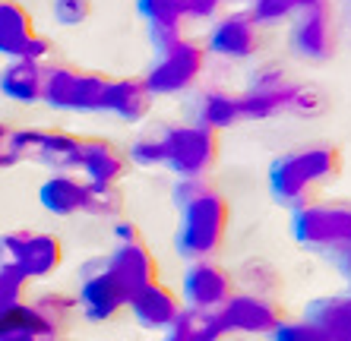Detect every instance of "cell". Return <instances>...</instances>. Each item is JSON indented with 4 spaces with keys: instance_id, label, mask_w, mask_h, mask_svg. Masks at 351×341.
<instances>
[{
    "instance_id": "44dd1931",
    "label": "cell",
    "mask_w": 351,
    "mask_h": 341,
    "mask_svg": "<svg viewBox=\"0 0 351 341\" xmlns=\"http://www.w3.org/2000/svg\"><path fill=\"white\" fill-rule=\"evenodd\" d=\"M304 319L313 323L332 341H351V291L311 301L307 310H304Z\"/></svg>"
},
{
    "instance_id": "7402d4cb",
    "label": "cell",
    "mask_w": 351,
    "mask_h": 341,
    "mask_svg": "<svg viewBox=\"0 0 351 341\" xmlns=\"http://www.w3.org/2000/svg\"><path fill=\"white\" fill-rule=\"evenodd\" d=\"M38 199L45 212L58 215V218H70V215L86 209V184L73 174H54L41 184Z\"/></svg>"
},
{
    "instance_id": "4fadbf2b",
    "label": "cell",
    "mask_w": 351,
    "mask_h": 341,
    "mask_svg": "<svg viewBox=\"0 0 351 341\" xmlns=\"http://www.w3.org/2000/svg\"><path fill=\"white\" fill-rule=\"evenodd\" d=\"M184 303L196 310H219L234 294V275L213 260H196L187 266L180 281Z\"/></svg>"
},
{
    "instance_id": "8d00e7d4",
    "label": "cell",
    "mask_w": 351,
    "mask_h": 341,
    "mask_svg": "<svg viewBox=\"0 0 351 341\" xmlns=\"http://www.w3.org/2000/svg\"><path fill=\"white\" fill-rule=\"evenodd\" d=\"M329 256H332V266L339 268V275H342L345 281H351V244L342 247V250L329 253Z\"/></svg>"
},
{
    "instance_id": "d6986e66",
    "label": "cell",
    "mask_w": 351,
    "mask_h": 341,
    "mask_svg": "<svg viewBox=\"0 0 351 341\" xmlns=\"http://www.w3.org/2000/svg\"><path fill=\"white\" fill-rule=\"evenodd\" d=\"M45 70L48 66L41 60H10L0 70V92H3V98L19 101V105L41 101V95H45Z\"/></svg>"
},
{
    "instance_id": "8992f818",
    "label": "cell",
    "mask_w": 351,
    "mask_h": 341,
    "mask_svg": "<svg viewBox=\"0 0 351 341\" xmlns=\"http://www.w3.org/2000/svg\"><path fill=\"white\" fill-rule=\"evenodd\" d=\"M206 66V45L193 38H178L165 51H156V60L146 73V89L156 95H180L196 86Z\"/></svg>"
},
{
    "instance_id": "e575fe53",
    "label": "cell",
    "mask_w": 351,
    "mask_h": 341,
    "mask_svg": "<svg viewBox=\"0 0 351 341\" xmlns=\"http://www.w3.org/2000/svg\"><path fill=\"white\" fill-rule=\"evenodd\" d=\"M187 3V19H213L225 0H184Z\"/></svg>"
},
{
    "instance_id": "277c9868",
    "label": "cell",
    "mask_w": 351,
    "mask_h": 341,
    "mask_svg": "<svg viewBox=\"0 0 351 341\" xmlns=\"http://www.w3.org/2000/svg\"><path fill=\"white\" fill-rule=\"evenodd\" d=\"M165 146V164L162 168L174 170L180 180L203 177L219 164L221 142L219 133L203 127V123H178L162 130Z\"/></svg>"
},
{
    "instance_id": "5bb4252c",
    "label": "cell",
    "mask_w": 351,
    "mask_h": 341,
    "mask_svg": "<svg viewBox=\"0 0 351 341\" xmlns=\"http://www.w3.org/2000/svg\"><path fill=\"white\" fill-rule=\"evenodd\" d=\"M76 303H80L82 316L89 319V323H105V319L117 316V313L130 303V297H127V291L114 281V275L108 272L105 260H101L98 266H89L82 272Z\"/></svg>"
},
{
    "instance_id": "8fae6325",
    "label": "cell",
    "mask_w": 351,
    "mask_h": 341,
    "mask_svg": "<svg viewBox=\"0 0 351 341\" xmlns=\"http://www.w3.org/2000/svg\"><path fill=\"white\" fill-rule=\"evenodd\" d=\"M80 146H82V136L70 130H54V127L19 130V152H23V158L48 164L58 174H66V170L76 168Z\"/></svg>"
},
{
    "instance_id": "603a6c76",
    "label": "cell",
    "mask_w": 351,
    "mask_h": 341,
    "mask_svg": "<svg viewBox=\"0 0 351 341\" xmlns=\"http://www.w3.org/2000/svg\"><path fill=\"white\" fill-rule=\"evenodd\" d=\"M171 335L180 341H221L228 335V325H225L219 310L184 307L171 325Z\"/></svg>"
},
{
    "instance_id": "f546056e",
    "label": "cell",
    "mask_w": 351,
    "mask_h": 341,
    "mask_svg": "<svg viewBox=\"0 0 351 341\" xmlns=\"http://www.w3.org/2000/svg\"><path fill=\"white\" fill-rule=\"evenodd\" d=\"M32 278L25 275L19 266H0V307L23 303V294Z\"/></svg>"
},
{
    "instance_id": "836d02e7",
    "label": "cell",
    "mask_w": 351,
    "mask_h": 341,
    "mask_svg": "<svg viewBox=\"0 0 351 341\" xmlns=\"http://www.w3.org/2000/svg\"><path fill=\"white\" fill-rule=\"evenodd\" d=\"M16 162H23V152H19V130L0 127V168H13Z\"/></svg>"
},
{
    "instance_id": "1f68e13d",
    "label": "cell",
    "mask_w": 351,
    "mask_h": 341,
    "mask_svg": "<svg viewBox=\"0 0 351 341\" xmlns=\"http://www.w3.org/2000/svg\"><path fill=\"white\" fill-rule=\"evenodd\" d=\"M51 16L58 25H82L92 16V0H51Z\"/></svg>"
},
{
    "instance_id": "7a4b0ae2",
    "label": "cell",
    "mask_w": 351,
    "mask_h": 341,
    "mask_svg": "<svg viewBox=\"0 0 351 341\" xmlns=\"http://www.w3.org/2000/svg\"><path fill=\"white\" fill-rule=\"evenodd\" d=\"M345 170V155L335 142H307L278 155L269 164L272 199L285 209H301L323 199V190L332 187Z\"/></svg>"
},
{
    "instance_id": "d590c367",
    "label": "cell",
    "mask_w": 351,
    "mask_h": 341,
    "mask_svg": "<svg viewBox=\"0 0 351 341\" xmlns=\"http://www.w3.org/2000/svg\"><path fill=\"white\" fill-rule=\"evenodd\" d=\"M114 237H117V244H133V240H143L139 227L133 225V221H127V218H117L114 221Z\"/></svg>"
},
{
    "instance_id": "d6a6232c",
    "label": "cell",
    "mask_w": 351,
    "mask_h": 341,
    "mask_svg": "<svg viewBox=\"0 0 351 341\" xmlns=\"http://www.w3.org/2000/svg\"><path fill=\"white\" fill-rule=\"evenodd\" d=\"M272 341H332V338L323 335L317 325L307 323V319H285V323L272 332Z\"/></svg>"
},
{
    "instance_id": "9a60e30c",
    "label": "cell",
    "mask_w": 351,
    "mask_h": 341,
    "mask_svg": "<svg viewBox=\"0 0 351 341\" xmlns=\"http://www.w3.org/2000/svg\"><path fill=\"white\" fill-rule=\"evenodd\" d=\"M105 268L114 275L127 297L143 291L146 284L158 281V260L156 253L149 250L146 240H133V244H117L111 256H105Z\"/></svg>"
},
{
    "instance_id": "2e32d148",
    "label": "cell",
    "mask_w": 351,
    "mask_h": 341,
    "mask_svg": "<svg viewBox=\"0 0 351 341\" xmlns=\"http://www.w3.org/2000/svg\"><path fill=\"white\" fill-rule=\"evenodd\" d=\"M76 168L95 184H117L130 170V155L105 136H82Z\"/></svg>"
},
{
    "instance_id": "e0dca14e",
    "label": "cell",
    "mask_w": 351,
    "mask_h": 341,
    "mask_svg": "<svg viewBox=\"0 0 351 341\" xmlns=\"http://www.w3.org/2000/svg\"><path fill=\"white\" fill-rule=\"evenodd\" d=\"M127 307H130L133 319H136L143 329H171L178 313L184 310V303H180V297L168 284L152 281V284H146L143 291L133 294Z\"/></svg>"
},
{
    "instance_id": "d4e9b609",
    "label": "cell",
    "mask_w": 351,
    "mask_h": 341,
    "mask_svg": "<svg viewBox=\"0 0 351 341\" xmlns=\"http://www.w3.org/2000/svg\"><path fill=\"white\" fill-rule=\"evenodd\" d=\"M323 0H250V16L260 25H278L291 23L294 16H301L304 10L317 7Z\"/></svg>"
},
{
    "instance_id": "9c48e42d",
    "label": "cell",
    "mask_w": 351,
    "mask_h": 341,
    "mask_svg": "<svg viewBox=\"0 0 351 341\" xmlns=\"http://www.w3.org/2000/svg\"><path fill=\"white\" fill-rule=\"evenodd\" d=\"M228 332H247V335H272L278 325L288 319L285 307L276 297H260V294H231L219 307Z\"/></svg>"
},
{
    "instance_id": "83f0119b",
    "label": "cell",
    "mask_w": 351,
    "mask_h": 341,
    "mask_svg": "<svg viewBox=\"0 0 351 341\" xmlns=\"http://www.w3.org/2000/svg\"><path fill=\"white\" fill-rule=\"evenodd\" d=\"M76 307H80L76 297H66V294H45V297L35 301V310L45 316V323L51 325V332L58 335V338L70 329V319H73Z\"/></svg>"
},
{
    "instance_id": "4316f807",
    "label": "cell",
    "mask_w": 351,
    "mask_h": 341,
    "mask_svg": "<svg viewBox=\"0 0 351 341\" xmlns=\"http://www.w3.org/2000/svg\"><path fill=\"white\" fill-rule=\"evenodd\" d=\"M89 215L98 218H121L123 215V193L117 190V184H95L86 180V209Z\"/></svg>"
},
{
    "instance_id": "6da1fadb",
    "label": "cell",
    "mask_w": 351,
    "mask_h": 341,
    "mask_svg": "<svg viewBox=\"0 0 351 341\" xmlns=\"http://www.w3.org/2000/svg\"><path fill=\"white\" fill-rule=\"evenodd\" d=\"M174 205L180 212V225L174 247L184 260H213L221 250L231 225V205L225 193L209 187L203 177L180 180L174 187Z\"/></svg>"
},
{
    "instance_id": "3957f363",
    "label": "cell",
    "mask_w": 351,
    "mask_h": 341,
    "mask_svg": "<svg viewBox=\"0 0 351 341\" xmlns=\"http://www.w3.org/2000/svg\"><path fill=\"white\" fill-rule=\"evenodd\" d=\"M291 234L304 250L335 253L351 244V199H317L291 212Z\"/></svg>"
},
{
    "instance_id": "ba28073f",
    "label": "cell",
    "mask_w": 351,
    "mask_h": 341,
    "mask_svg": "<svg viewBox=\"0 0 351 341\" xmlns=\"http://www.w3.org/2000/svg\"><path fill=\"white\" fill-rule=\"evenodd\" d=\"M339 16H335V3L323 0L317 7L304 10L301 16L291 19V48L298 57L311 60V64H326L339 54Z\"/></svg>"
},
{
    "instance_id": "484cf974",
    "label": "cell",
    "mask_w": 351,
    "mask_h": 341,
    "mask_svg": "<svg viewBox=\"0 0 351 341\" xmlns=\"http://www.w3.org/2000/svg\"><path fill=\"white\" fill-rule=\"evenodd\" d=\"M237 281L244 284L247 294H260V297H276V291L282 288V275H278L269 262H263V260L244 262L241 272H237V278H234V284Z\"/></svg>"
},
{
    "instance_id": "7c38bea8",
    "label": "cell",
    "mask_w": 351,
    "mask_h": 341,
    "mask_svg": "<svg viewBox=\"0 0 351 341\" xmlns=\"http://www.w3.org/2000/svg\"><path fill=\"white\" fill-rule=\"evenodd\" d=\"M263 48V25L250 16V10H237L213 23L206 35V51H213L228 60H247Z\"/></svg>"
},
{
    "instance_id": "5b68a950",
    "label": "cell",
    "mask_w": 351,
    "mask_h": 341,
    "mask_svg": "<svg viewBox=\"0 0 351 341\" xmlns=\"http://www.w3.org/2000/svg\"><path fill=\"white\" fill-rule=\"evenodd\" d=\"M111 76L95 73V70H80V66H48L45 70V95L58 111H82V114H101Z\"/></svg>"
},
{
    "instance_id": "30bf717a",
    "label": "cell",
    "mask_w": 351,
    "mask_h": 341,
    "mask_svg": "<svg viewBox=\"0 0 351 341\" xmlns=\"http://www.w3.org/2000/svg\"><path fill=\"white\" fill-rule=\"evenodd\" d=\"M51 45L35 32L32 13L19 0H0V54L10 60H45Z\"/></svg>"
},
{
    "instance_id": "cb8c5ba5",
    "label": "cell",
    "mask_w": 351,
    "mask_h": 341,
    "mask_svg": "<svg viewBox=\"0 0 351 341\" xmlns=\"http://www.w3.org/2000/svg\"><path fill=\"white\" fill-rule=\"evenodd\" d=\"M193 123H203L209 130H225L241 123V108H237V95H228L221 89L199 92V98L193 101Z\"/></svg>"
},
{
    "instance_id": "ac0fdd59",
    "label": "cell",
    "mask_w": 351,
    "mask_h": 341,
    "mask_svg": "<svg viewBox=\"0 0 351 341\" xmlns=\"http://www.w3.org/2000/svg\"><path fill=\"white\" fill-rule=\"evenodd\" d=\"M136 13L146 19L152 48L165 51L178 38H184L180 25L187 19V3L184 0H136Z\"/></svg>"
},
{
    "instance_id": "f35d334b",
    "label": "cell",
    "mask_w": 351,
    "mask_h": 341,
    "mask_svg": "<svg viewBox=\"0 0 351 341\" xmlns=\"http://www.w3.org/2000/svg\"><path fill=\"white\" fill-rule=\"evenodd\" d=\"M41 341H64V338H41Z\"/></svg>"
},
{
    "instance_id": "52a82bcc",
    "label": "cell",
    "mask_w": 351,
    "mask_h": 341,
    "mask_svg": "<svg viewBox=\"0 0 351 341\" xmlns=\"http://www.w3.org/2000/svg\"><path fill=\"white\" fill-rule=\"evenodd\" d=\"M64 262L60 237L45 231H10L0 237V266H19L29 278L54 275Z\"/></svg>"
},
{
    "instance_id": "ffe728a7",
    "label": "cell",
    "mask_w": 351,
    "mask_h": 341,
    "mask_svg": "<svg viewBox=\"0 0 351 341\" xmlns=\"http://www.w3.org/2000/svg\"><path fill=\"white\" fill-rule=\"evenodd\" d=\"M152 108V92L146 89V82L136 76H111L108 86V98H105V114H114L127 123H139Z\"/></svg>"
},
{
    "instance_id": "74e56055",
    "label": "cell",
    "mask_w": 351,
    "mask_h": 341,
    "mask_svg": "<svg viewBox=\"0 0 351 341\" xmlns=\"http://www.w3.org/2000/svg\"><path fill=\"white\" fill-rule=\"evenodd\" d=\"M162 341H180V338H174V335H168V338H162Z\"/></svg>"
},
{
    "instance_id": "4dcf8cb0",
    "label": "cell",
    "mask_w": 351,
    "mask_h": 341,
    "mask_svg": "<svg viewBox=\"0 0 351 341\" xmlns=\"http://www.w3.org/2000/svg\"><path fill=\"white\" fill-rule=\"evenodd\" d=\"M127 155H130V164H139V168H158V164H165L162 133H152V136L136 139Z\"/></svg>"
},
{
    "instance_id": "f1b7e54d",
    "label": "cell",
    "mask_w": 351,
    "mask_h": 341,
    "mask_svg": "<svg viewBox=\"0 0 351 341\" xmlns=\"http://www.w3.org/2000/svg\"><path fill=\"white\" fill-rule=\"evenodd\" d=\"M329 111V98L323 89H317V86H294L291 98H288L285 105V114H291V117H301V121H313V117H319V114Z\"/></svg>"
}]
</instances>
